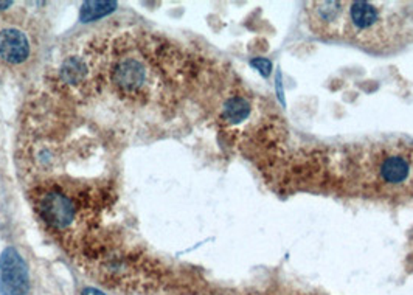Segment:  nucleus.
<instances>
[{"mask_svg": "<svg viewBox=\"0 0 413 295\" xmlns=\"http://www.w3.org/2000/svg\"><path fill=\"white\" fill-rule=\"evenodd\" d=\"M410 171L409 158L402 154L388 156L379 165V176L388 185H401L410 178Z\"/></svg>", "mask_w": 413, "mask_h": 295, "instance_id": "5", "label": "nucleus"}, {"mask_svg": "<svg viewBox=\"0 0 413 295\" xmlns=\"http://www.w3.org/2000/svg\"><path fill=\"white\" fill-rule=\"evenodd\" d=\"M11 6H13V2H10V0H8V2H0V11L8 10V8H11Z\"/></svg>", "mask_w": 413, "mask_h": 295, "instance_id": "13", "label": "nucleus"}, {"mask_svg": "<svg viewBox=\"0 0 413 295\" xmlns=\"http://www.w3.org/2000/svg\"><path fill=\"white\" fill-rule=\"evenodd\" d=\"M81 295H106V294L101 292L100 289H96V288H86Z\"/></svg>", "mask_w": 413, "mask_h": 295, "instance_id": "12", "label": "nucleus"}, {"mask_svg": "<svg viewBox=\"0 0 413 295\" xmlns=\"http://www.w3.org/2000/svg\"><path fill=\"white\" fill-rule=\"evenodd\" d=\"M108 81L118 95L140 98L152 87V67L145 53L128 49L111 59Z\"/></svg>", "mask_w": 413, "mask_h": 295, "instance_id": "2", "label": "nucleus"}, {"mask_svg": "<svg viewBox=\"0 0 413 295\" xmlns=\"http://www.w3.org/2000/svg\"><path fill=\"white\" fill-rule=\"evenodd\" d=\"M31 289L27 260L16 247L0 253V295H28Z\"/></svg>", "mask_w": 413, "mask_h": 295, "instance_id": "3", "label": "nucleus"}, {"mask_svg": "<svg viewBox=\"0 0 413 295\" xmlns=\"http://www.w3.org/2000/svg\"><path fill=\"white\" fill-rule=\"evenodd\" d=\"M348 11H350V22L353 23V27L359 31L375 28L380 21L378 8L370 2H361V0L351 2Z\"/></svg>", "mask_w": 413, "mask_h": 295, "instance_id": "6", "label": "nucleus"}, {"mask_svg": "<svg viewBox=\"0 0 413 295\" xmlns=\"http://www.w3.org/2000/svg\"><path fill=\"white\" fill-rule=\"evenodd\" d=\"M250 115V103L244 97H232L222 108V118L227 123L238 125Z\"/></svg>", "mask_w": 413, "mask_h": 295, "instance_id": "9", "label": "nucleus"}, {"mask_svg": "<svg viewBox=\"0 0 413 295\" xmlns=\"http://www.w3.org/2000/svg\"><path fill=\"white\" fill-rule=\"evenodd\" d=\"M118 4L113 0H87L79 8V22L91 23L108 18L117 10Z\"/></svg>", "mask_w": 413, "mask_h": 295, "instance_id": "8", "label": "nucleus"}, {"mask_svg": "<svg viewBox=\"0 0 413 295\" xmlns=\"http://www.w3.org/2000/svg\"><path fill=\"white\" fill-rule=\"evenodd\" d=\"M342 11V4L339 2H320L315 4V13L322 22H334Z\"/></svg>", "mask_w": 413, "mask_h": 295, "instance_id": "10", "label": "nucleus"}, {"mask_svg": "<svg viewBox=\"0 0 413 295\" xmlns=\"http://www.w3.org/2000/svg\"><path fill=\"white\" fill-rule=\"evenodd\" d=\"M38 216L52 232H70L86 213V193L78 195L60 183H44L31 195Z\"/></svg>", "mask_w": 413, "mask_h": 295, "instance_id": "1", "label": "nucleus"}, {"mask_svg": "<svg viewBox=\"0 0 413 295\" xmlns=\"http://www.w3.org/2000/svg\"><path fill=\"white\" fill-rule=\"evenodd\" d=\"M89 64L81 57H69L62 61L60 67L61 81L69 87L86 84L89 78Z\"/></svg>", "mask_w": 413, "mask_h": 295, "instance_id": "7", "label": "nucleus"}, {"mask_svg": "<svg viewBox=\"0 0 413 295\" xmlns=\"http://www.w3.org/2000/svg\"><path fill=\"white\" fill-rule=\"evenodd\" d=\"M31 45L28 36L16 27L0 30V61L8 66H21L30 58Z\"/></svg>", "mask_w": 413, "mask_h": 295, "instance_id": "4", "label": "nucleus"}, {"mask_svg": "<svg viewBox=\"0 0 413 295\" xmlns=\"http://www.w3.org/2000/svg\"><path fill=\"white\" fill-rule=\"evenodd\" d=\"M250 66L255 67L264 78H269V75L272 74V61L267 59V58H254L250 59Z\"/></svg>", "mask_w": 413, "mask_h": 295, "instance_id": "11", "label": "nucleus"}]
</instances>
